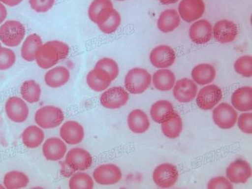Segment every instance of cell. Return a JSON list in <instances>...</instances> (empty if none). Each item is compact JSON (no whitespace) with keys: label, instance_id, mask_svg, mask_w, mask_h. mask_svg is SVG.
I'll return each mask as SVG.
<instances>
[{"label":"cell","instance_id":"1","mask_svg":"<svg viewBox=\"0 0 252 189\" xmlns=\"http://www.w3.org/2000/svg\"><path fill=\"white\" fill-rule=\"evenodd\" d=\"M69 52V46L64 42L49 41L39 48L35 61L38 67L47 70L55 67L60 61L65 59L68 56Z\"/></svg>","mask_w":252,"mask_h":189},{"label":"cell","instance_id":"2","mask_svg":"<svg viewBox=\"0 0 252 189\" xmlns=\"http://www.w3.org/2000/svg\"><path fill=\"white\" fill-rule=\"evenodd\" d=\"M151 83L152 75L143 67L130 69L125 76V89L131 94H143L150 87Z\"/></svg>","mask_w":252,"mask_h":189},{"label":"cell","instance_id":"3","mask_svg":"<svg viewBox=\"0 0 252 189\" xmlns=\"http://www.w3.org/2000/svg\"><path fill=\"white\" fill-rule=\"evenodd\" d=\"M26 34V29L23 24L8 20L0 26V42L7 47H17L22 43Z\"/></svg>","mask_w":252,"mask_h":189},{"label":"cell","instance_id":"4","mask_svg":"<svg viewBox=\"0 0 252 189\" xmlns=\"http://www.w3.org/2000/svg\"><path fill=\"white\" fill-rule=\"evenodd\" d=\"M64 120V114L63 110L54 105H46L39 108L34 116L36 125L43 129L59 127Z\"/></svg>","mask_w":252,"mask_h":189},{"label":"cell","instance_id":"5","mask_svg":"<svg viewBox=\"0 0 252 189\" xmlns=\"http://www.w3.org/2000/svg\"><path fill=\"white\" fill-rule=\"evenodd\" d=\"M237 111L228 103H220L215 107L212 113L214 123L220 129H229L234 127L237 122Z\"/></svg>","mask_w":252,"mask_h":189},{"label":"cell","instance_id":"6","mask_svg":"<svg viewBox=\"0 0 252 189\" xmlns=\"http://www.w3.org/2000/svg\"><path fill=\"white\" fill-rule=\"evenodd\" d=\"M179 172L175 165L164 163L156 166L153 173L155 184L160 189H170L177 183Z\"/></svg>","mask_w":252,"mask_h":189},{"label":"cell","instance_id":"7","mask_svg":"<svg viewBox=\"0 0 252 189\" xmlns=\"http://www.w3.org/2000/svg\"><path fill=\"white\" fill-rule=\"evenodd\" d=\"M196 103L198 108L203 111H211L218 105L223 98L222 90L215 84L204 86L196 94Z\"/></svg>","mask_w":252,"mask_h":189},{"label":"cell","instance_id":"8","mask_svg":"<svg viewBox=\"0 0 252 189\" xmlns=\"http://www.w3.org/2000/svg\"><path fill=\"white\" fill-rule=\"evenodd\" d=\"M129 99V93L126 89L114 87L105 90L100 97V103L107 109L117 110L125 106Z\"/></svg>","mask_w":252,"mask_h":189},{"label":"cell","instance_id":"9","mask_svg":"<svg viewBox=\"0 0 252 189\" xmlns=\"http://www.w3.org/2000/svg\"><path fill=\"white\" fill-rule=\"evenodd\" d=\"M123 174L119 166L114 163H104L97 166L93 173L94 181L102 186H112L122 180Z\"/></svg>","mask_w":252,"mask_h":189},{"label":"cell","instance_id":"10","mask_svg":"<svg viewBox=\"0 0 252 189\" xmlns=\"http://www.w3.org/2000/svg\"><path fill=\"white\" fill-rule=\"evenodd\" d=\"M177 12L183 21L192 23L203 16L205 3L203 0H181Z\"/></svg>","mask_w":252,"mask_h":189},{"label":"cell","instance_id":"11","mask_svg":"<svg viewBox=\"0 0 252 189\" xmlns=\"http://www.w3.org/2000/svg\"><path fill=\"white\" fill-rule=\"evenodd\" d=\"M65 163L74 171H85L92 166L93 157L86 149L74 148L66 153Z\"/></svg>","mask_w":252,"mask_h":189},{"label":"cell","instance_id":"12","mask_svg":"<svg viewBox=\"0 0 252 189\" xmlns=\"http://www.w3.org/2000/svg\"><path fill=\"white\" fill-rule=\"evenodd\" d=\"M177 59L175 51L167 45H160L151 51L149 60L151 64L158 69L171 67Z\"/></svg>","mask_w":252,"mask_h":189},{"label":"cell","instance_id":"13","mask_svg":"<svg viewBox=\"0 0 252 189\" xmlns=\"http://www.w3.org/2000/svg\"><path fill=\"white\" fill-rule=\"evenodd\" d=\"M5 111L8 119L16 124L25 122L29 116L28 104L20 97H10L5 102Z\"/></svg>","mask_w":252,"mask_h":189},{"label":"cell","instance_id":"14","mask_svg":"<svg viewBox=\"0 0 252 189\" xmlns=\"http://www.w3.org/2000/svg\"><path fill=\"white\" fill-rule=\"evenodd\" d=\"M238 33L237 25L230 20H220L213 26V37L221 44L233 42L237 37Z\"/></svg>","mask_w":252,"mask_h":189},{"label":"cell","instance_id":"15","mask_svg":"<svg viewBox=\"0 0 252 189\" xmlns=\"http://www.w3.org/2000/svg\"><path fill=\"white\" fill-rule=\"evenodd\" d=\"M189 36L195 44H207L213 37V26L208 20H197L190 26Z\"/></svg>","mask_w":252,"mask_h":189},{"label":"cell","instance_id":"16","mask_svg":"<svg viewBox=\"0 0 252 189\" xmlns=\"http://www.w3.org/2000/svg\"><path fill=\"white\" fill-rule=\"evenodd\" d=\"M252 166L244 160H235L228 166L226 170V178L234 184L247 183L252 177Z\"/></svg>","mask_w":252,"mask_h":189},{"label":"cell","instance_id":"17","mask_svg":"<svg viewBox=\"0 0 252 189\" xmlns=\"http://www.w3.org/2000/svg\"><path fill=\"white\" fill-rule=\"evenodd\" d=\"M114 9L112 0H94L89 6V18L98 26L111 16Z\"/></svg>","mask_w":252,"mask_h":189},{"label":"cell","instance_id":"18","mask_svg":"<svg viewBox=\"0 0 252 189\" xmlns=\"http://www.w3.org/2000/svg\"><path fill=\"white\" fill-rule=\"evenodd\" d=\"M198 93V85L189 78L177 80L173 88V94L179 102L183 104L191 102L195 99Z\"/></svg>","mask_w":252,"mask_h":189},{"label":"cell","instance_id":"19","mask_svg":"<svg viewBox=\"0 0 252 189\" xmlns=\"http://www.w3.org/2000/svg\"><path fill=\"white\" fill-rule=\"evenodd\" d=\"M59 135L67 145H76L84 140L85 131L80 123L75 121H68L62 125Z\"/></svg>","mask_w":252,"mask_h":189},{"label":"cell","instance_id":"20","mask_svg":"<svg viewBox=\"0 0 252 189\" xmlns=\"http://www.w3.org/2000/svg\"><path fill=\"white\" fill-rule=\"evenodd\" d=\"M42 151L46 160L49 161H59L65 157L67 148L63 139L51 137L43 142Z\"/></svg>","mask_w":252,"mask_h":189},{"label":"cell","instance_id":"21","mask_svg":"<svg viewBox=\"0 0 252 189\" xmlns=\"http://www.w3.org/2000/svg\"><path fill=\"white\" fill-rule=\"evenodd\" d=\"M70 71L67 67L64 66H56L46 72L44 80L48 87L56 89L66 85L70 80Z\"/></svg>","mask_w":252,"mask_h":189},{"label":"cell","instance_id":"22","mask_svg":"<svg viewBox=\"0 0 252 189\" xmlns=\"http://www.w3.org/2000/svg\"><path fill=\"white\" fill-rule=\"evenodd\" d=\"M231 104L236 111L249 112L252 110V88L243 87L236 90L231 96Z\"/></svg>","mask_w":252,"mask_h":189},{"label":"cell","instance_id":"23","mask_svg":"<svg viewBox=\"0 0 252 189\" xmlns=\"http://www.w3.org/2000/svg\"><path fill=\"white\" fill-rule=\"evenodd\" d=\"M127 125L129 130L133 133L143 134L149 130L150 121L143 110L134 109L128 114Z\"/></svg>","mask_w":252,"mask_h":189},{"label":"cell","instance_id":"24","mask_svg":"<svg viewBox=\"0 0 252 189\" xmlns=\"http://www.w3.org/2000/svg\"><path fill=\"white\" fill-rule=\"evenodd\" d=\"M217 72L215 67L208 63L197 64L191 70V80L197 85L206 86L211 84L216 77Z\"/></svg>","mask_w":252,"mask_h":189},{"label":"cell","instance_id":"25","mask_svg":"<svg viewBox=\"0 0 252 189\" xmlns=\"http://www.w3.org/2000/svg\"><path fill=\"white\" fill-rule=\"evenodd\" d=\"M180 22L181 18L177 10L166 9L159 15L157 28L162 33H171L180 26Z\"/></svg>","mask_w":252,"mask_h":189},{"label":"cell","instance_id":"26","mask_svg":"<svg viewBox=\"0 0 252 189\" xmlns=\"http://www.w3.org/2000/svg\"><path fill=\"white\" fill-rule=\"evenodd\" d=\"M176 111L172 103L167 100H159L152 105L150 116L157 124H162L174 116Z\"/></svg>","mask_w":252,"mask_h":189},{"label":"cell","instance_id":"27","mask_svg":"<svg viewBox=\"0 0 252 189\" xmlns=\"http://www.w3.org/2000/svg\"><path fill=\"white\" fill-rule=\"evenodd\" d=\"M152 82L155 88L158 91L168 92L172 90L175 85L176 76L169 69H159L153 74Z\"/></svg>","mask_w":252,"mask_h":189},{"label":"cell","instance_id":"28","mask_svg":"<svg viewBox=\"0 0 252 189\" xmlns=\"http://www.w3.org/2000/svg\"><path fill=\"white\" fill-rule=\"evenodd\" d=\"M43 44L41 37L36 33H32L27 36L21 48L22 59L28 62H34L38 51Z\"/></svg>","mask_w":252,"mask_h":189},{"label":"cell","instance_id":"29","mask_svg":"<svg viewBox=\"0 0 252 189\" xmlns=\"http://www.w3.org/2000/svg\"><path fill=\"white\" fill-rule=\"evenodd\" d=\"M22 140L28 149H36L44 142L45 133L37 125L29 126L22 132Z\"/></svg>","mask_w":252,"mask_h":189},{"label":"cell","instance_id":"30","mask_svg":"<svg viewBox=\"0 0 252 189\" xmlns=\"http://www.w3.org/2000/svg\"><path fill=\"white\" fill-rule=\"evenodd\" d=\"M86 80L88 87L97 93L106 90L112 82L105 73L95 67L87 73Z\"/></svg>","mask_w":252,"mask_h":189},{"label":"cell","instance_id":"31","mask_svg":"<svg viewBox=\"0 0 252 189\" xmlns=\"http://www.w3.org/2000/svg\"><path fill=\"white\" fill-rule=\"evenodd\" d=\"M22 98L29 104H35L41 98L42 89L37 82L28 80L22 83L20 90Z\"/></svg>","mask_w":252,"mask_h":189},{"label":"cell","instance_id":"32","mask_svg":"<svg viewBox=\"0 0 252 189\" xmlns=\"http://www.w3.org/2000/svg\"><path fill=\"white\" fill-rule=\"evenodd\" d=\"M161 124V131L166 137L175 139L181 135L184 128L183 120L177 113Z\"/></svg>","mask_w":252,"mask_h":189},{"label":"cell","instance_id":"33","mask_svg":"<svg viewBox=\"0 0 252 189\" xmlns=\"http://www.w3.org/2000/svg\"><path fill=\"white\" fill-rule=\"evenodd\" d=\"M30 179L25 173L21 171H10L4 176L3 185L5 189H20L26 188Z\"/></svg>","mask_w":252,"mask_h":189},{"label":"cell","instance_id":"34","mask_svg":"<svg viewBox=\"0 0 252 189\" xmlns=\"http://www.w3.org/2000/svg\"><path fill=\"white\" fill-rule=\"evenodd\" d=\"M68 185L70 189H92L94 187V180L87 173L78 172L70 177Z\"/></svg>","mask_w":252,"mask_h":189},{"label":"cell","instance_id":"35","mask_svg":"<svg viewBox=\"0 0 252 189\" xmlns=\"http://www.w3.org/2000/svg\"><path fill=\"white\" fill-rule=\"evenodd\" d=\"M94 67L105 73L112 81L116 80L119 74V66L118 63L116 61L110 58L99 59Z\"/></svg>","mask_w":252,"mask_h":189},{"label":"cell","instance_id":"36","mask_svg":"<svg viewBox=\"0 0 252 189\" xmlns=\"http://www.w3.org/2000/svg\"><path fill=\"white\" fill-rule=\"evenodd\" d=\"M233 67L239 75L250 78L252 76V56L250 55L241 56L236 59Z\"/></svg>","mask_w":252,"mask_h":189},{"label":"cell","instance_id":"37","mask_svg":"<svg viewBox=\"0 0 252 189\" xmlns=\"http://www.w3.org/2000/svg\"><path fill=\"white\" fill-rule=\"evenodd\" d=\"M122 16L118 11L114 9L112 15L102 25H98V28L105 34H112L119 28L122 25Z\"/></svg>","mask_w":252,"mask_h":189},{"label":"cell","instance_id":"38","mask_svg":"<svg viewBox=\"0 0 252 189\" xmlns=\"http://www.w3.org/2000/svg\"><path fill=\"white\" fill-rule=\"evenodd\" d=\"M16 62V55L12 49L2 47L0 49V70L12 68Z\"/></svg>","mask_w":252,"mask_h":189},{"label":"cell","instance_id":"39","mask_svg":"<svg viewBox=\"0 0 252 189\" xmlns=\"http://www.w3.org/2000/svg\"><path fill=\"white\" fill-rule=\"evenodd\" d=\"M56 0H29L30 6L36 13H46L51 10Z\"/></svg>","mask_w":252,"mask_h":189},{"label":"cell","instance_id":"40","mask_svg":"<svg viewBox=\"0 0 252 189\" xmlns=\"http://www.w3.org/2000/svg\"><path fill=\"white\" fill-rule=\"evenodd\" d=\"M237 125L239 129L243 133L252 134V114L251 112H244L238 116Z\"/></svg>","mask_w":252,"mask_h":189},{"label":"cell","instance_id":"41","mask_svg":"<svg viewBox=\"0 0 252 189\" xmlns=\"http://www.w3.org/2000/svg\"><path fill=\"white\" fill-rule=\"evenodd\" d=\"M207 189H233V183L229 182L224 176H217L208 182Z\"/></svg>","mask_w":252,"mask_h":189},{"label":"cell","instance_id":"42","mask_svg":"<svg viewBox=\"0 0 252 189\" xmlns=\"http://www.w3.org/2000/svg\"><path fill=\"white\" fill-rule=\"evenodd\" d=\"M7 15H8V12H7L6 7L2 2H0V25H2L5 22Z\"/></svg>","mask_w":252,"mask_h":189},{"label":"cell","instance_id":"43","mask_svg":"<svg viewBox=\"0 0 252 189\" xmlns=\"http://www.w3.org/2000/svg\"><path fill=\"white\" fill-rule=\"evenodd\" d=\"M23 1L24 0H0V2L7 6L15 7L20 5Z\"/></svg>","mask_w":252,"mask_h":189},{"label":"cell","instance_id":"44","mask_svg":"<svg viewBox=\"0 0 252 189\" xmlns=\"http://www.w3.org/2000/svg\"><path fill=\"white\" fill-rule=\"evenodd\" d=\"M158 1L163 5H171L178 2L179 0H158Z\"/></svg>","mask_w":252,"mask_h":189},{"label":"cell","instance_id":"45","mask_svg":"<svg viewBox=\"0 0 252 189\" xmlns=\"http://www.w3.org/2000/svg\"><path fill=\"white\" fill-rule=\"evenodd\" d=\"M5 189V186H4V185L0 184V189Z\"/></svg>","mask_w":252,"mask_h":189},{"label":"cell","instance_id":"46","mask_svg":"<svg viewBox=\"0 0 252 189\" xmlns=\"http://www.w3.org/2000/svg\"><path fill=\"white\" fill-rule=\"evenodd\" d=\"M115 1H118V2H124V1H126V0H115Z\"/></svg>","mask_w":252,"mask_h":189},{"label":"cell","instance_id":"47","mask_svg":"<svg viewBox=\"0 0 252 189\" xmlns=\"http://www.w3.org/2000/svg\"><path fill=\"white\" fill-rule=\"evenodd\" d=\"M1 48H2V45H1V43H0V49H1Z\"/></svg>","mask_w":252,"mask_h":189}]
</instances>
